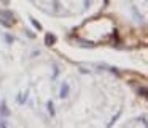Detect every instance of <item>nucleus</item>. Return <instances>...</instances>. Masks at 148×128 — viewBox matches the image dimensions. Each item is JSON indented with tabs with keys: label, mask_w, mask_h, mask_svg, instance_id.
I'll use <instances>...</instances> for the list:
<instances>
[{
	"label": "nucleus",
	"mask_w": 148,
	"mask_h": 128,
	"mask_svg": "<svg viewBox=\"0 0 148 128\" xmlns=\"http://www.w3.org/2000/svg\"><path fill=\"white\" fill-rule=\"evenodd\" d=\"M69 93H70V86H69L67 82H64L61 86V90H59V96L64 100V98H67V96H69Z\"/></svg>",
	"instance_id": "1"
},
{
	"label": "nucleus",
	"mask_w": 148,
	"mask_h": 128,
	"mask_svg": "<svg viewBox=\"0 0 148 128\" xmlns=\"http://www.w3.org/2000/svg\"><path fill=\"white\" fill-rule=\"evenodd\" d=\"M0 16L5 18L7 21H10V22L14 24V14L11 13V11H8V10H0Z\"/></svg>",
	"instance_id": "2"
},
{
	"label": "nucleus",
	"mask_w": 148,
	"mask_h": 128,
	"mask_svg": "<svg viewBox=\"0 0 148 128\" xmlns=\"http://www.w3.org/2000/svg\"><path fill=\"white\" fill-rule=\"evenodd\" d=\"M56 43V36L53 35V33H46L45 35V44L46 46H53Z\"/></svg>",
	"instance_id": "3"
},
{
	"label": "nucleus",
	"mask_w": 148,
	"mask_h": 128,
	"mask_svg": "<svg viewBox=\"0 0 148 128\" xmlns=\"http://www.w3.org/2000/svg\"><path fill=\"white\" fill-rule=\"evenodd\" d=\"M11 112H10V109H8V106H7V103H2V104H0V115H3V117H8V115H10Z\"/></svg>",
	"instance_id": "4"
},
{
	"label": "nucleus",
	"mask_w": 148,
	"mask_h": 128,
	"mask_svg": "<svg viewBox=\"0 0 148 128\" xmlns=\"http://www.w3.org/2000/svg\"><path fill=\"white\" fill-rule=\"evenodd\" d=\"M46 108H48V114L51 115V117H54V103L49 100L48 101V104H46Z\"/></svg>",
	"instance_id": "5"
},
{
	"label": "nucleus",
	"mask_w": 148,
	"mask_h": 128,
	"mask_svg": "<svg viewBox=\"0 0 148 128\" xmlns=\"http://www.w3.org/2000/svg\"><path fill=\"white\" fill-rule=\"evenodd\" d=\"M138 95H140L142 98H147V96H148V90H147V87H145V86L138 87Z\"/></svg>",
	"instance_id": "6"
},
{
	"label": "nucleus",
	"mask_w": 148,
	"mask_h": 128,
	"mask_svg": "<svg viewBox=\"0 0 148 128\" xmlns=\"http://www.w3.org/2000/svg\"><path fill=\"white\" fill-rule=\"evenodd\" d=\"M0 24H2L3 27H7V29H10V27L13 26V22H10V21H7L5 18H2V16H0Z\"/></svg>",
	"instance_id": "7"
},
{
	"label": "nucleus",
	"mask_w": 148,
	"mask_h": 128,
	"mask_svg": "<svg viewBox=\"0 0 148 128\" xmlns=\"http://www.w3.org/2000/svg\"><path fill=\"white\" fill-rule=\"evenodd\" d=\"M30 22H32V26L35 27L37 30H42V24H40L37 19H34V18H30Z\"/></svg>",
	"instance_id": "8"
},
{
	"label": "nucleus",
	"mask_w": 148,
	"mask_h": 128,
	"mask_svg": "<svg viewBox=\"0 0 148 128\" xmlns=\"http://www.w3.org/2000/svg\"><path fill=\"white\" fill-rule=\"evenodd\" d=\"M53 70H54V73H53V79H56L58 77V74H59V68H58V65H53Z\"/></svg>",
	"instance_id": "9"
},
{
	"label": "nucleus",
	"mask_w": 148,
	"mask_h": 128,
	"mask_svg": "<svg viewBox=\"0 0 148 128\" xmlns=\"http://www.w3.org/2000/svg\"><path fill=\"white\" fill-rule=\"evenodd\" d=\"M119 114H121V111H119V112H118V114H116V115H115V117H113V119H112V122H110V123H108V127H112V125H113V123H115V122H116V120H118V117H119Z\"/></svg>",
	"instance_id": "10"
},
{
	"label": "nucleus",
	"mask_w": 148,
	"mask_h": 128,
	"mask_svg": "<svg viewBox=\"0 0 148 128\" xmlns=\"http://www.w3.org/2000/svg\"><path fill=\"white\" fill-rule=\"evenodd\" d=\"M5 40H7L8 43H13V41H14V38H13V36H10V35H7V36H5Z\"/></svg>",
	"instance_id": "11"
},
{
	"label": "nucleus",
	"mask_w": 148,
	"mask_h": 128,
	"mask_svg": "<svg viewBox=\"0 0 148 128\" xmlns=\"http://www.w3.org/2000/svg\"><path fill=\"white\" fill-rule=\"evenodd\" d=\"M0 127H2V128H5V127H8V123H7L5 120H0Z\"/></svg>",
	"instance_id": "12"
},
{
	"label": "nucleus",
	"mask_w": 148,
	"mask_h": 128,
	"mask_svg": "<svg viewBox=\"0 0 148 128\" xmlns=\"http://www.w3.org/2000/svg\"><path fill=\"white\" fill-rule=\"evenodd\" d=\"M26 33H27V35H29V36H30V38H34V36H35V35H34V33H32V32H30V30H27V32H26Z\"/></svg>",
	"instance_id": "13"
}]
</instances>
